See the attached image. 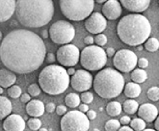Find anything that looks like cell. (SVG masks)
<instances>
[{"label":"cell","mask_w":159,"mask_h":131,"mask_svg":"<svg viewBox=\"0 0 159 131\" xmlns=\"http://www.w3.org/2000/svg\"><path fill=\"white\" fill-rule=\"evenodd\" d=\"M39 85L44 93L50 96L63 93L70 86V75L67 70L60 65L46 66L39 74Z\"/></svg>","instance_id":"cell-5"},{"label":"cell","mask_w":159,"mask_h":131,"mask_svg":"<svg viewBox=\"0 0 159 131\" xmlns=\"http://www.w3.org/2000/svg\"><path fill=\"white\" fill-rule=\"evenodd\" d=\"M3 93H4V90H3V88H2V87H0V96H1Z\"/></svg>","instance_id":"cell-52"},{"label":"cell","mask_w":159,"mask_h":131,"mask_svg":"<svg viewBox=\"0 0 159 131\" xmlns=\"http://www.w3.org/2000/svg\"><path fill=\"white\" fill-rule=\"evenodd\" d=\"M27 125L31 130H39L42 126V121L39 118H31L28 120Z\"/></svg>","instance_id":"cell-33"},{"label":"cell","mask_w":159,"mask_h":131,"mask_svg":"<svg viewBox=\"0 0 159 131\" xmlns=\"http://www.w3.org/2000/svg\"><path fill=\"white\" fill-rule=\"evenodd\" d=\"M80 102H81V99L77 93H70L69 95H67L66 97H65V103L70 108L78 107L80 105Z\"/></svg>","instance_id":"cell-24"},{"label":"cell","mask_w":159,"mask_h":131,"mask_svg":"<svg viewBox=\"0 0 159 131\" xmlns=\"http://www.w3.org/2000/svg\"><path fill=\"white\" fill-rule=\"evenodd\" d=\"M147 96H148L149 100L158 101L159 100V87L154 86V87L149 88L148 93H147Z\"/></svg>","instance_id":"cell-31"},{"label":"cell","mask_w":159,"mask_h":131,"mask_svg":"<svg viewBox=\"0 0 159 131\" xmlns=\"http://www.w3.org/2000/svg\"><path fill=\"white\" fill-rule=\"evenodd\" d=\"M96 2H98V3H99V4H102V3H105L107 0H95Z\"/></svg>","instance_id":"cell-50"},{"label":"cell","mask_w":159,"mask_h":131,"mask_svg":"<svg viewBox=\"0 0 159 131\" xmlns=\"http://www.w3.org/2000/svg\"><path fill=\"white\" fill-rule=\"evenodd\" d=\"M45 57L46 47L43 39L26 29L8 33L0 45V60L9 70L18 74L37 70Z\"/></svg>","instance_id":"cell-1"},{"label":"cell","mask_w":159,"mask_h":131,"mask_svg":"<svg viewBox=\"0 0 159 131\" xmlns=\"http://www.w3.org/2000/svg\"><path fill=\"white\" fill-rule=\"evenodd\" d=\"M152 24L141 14H129L120 18L117 25L120 40L130 46L143 44L151 36Z\"/></svg>","instance_id":"cell-3"},{"label":"cell","mask_w":159,"mask_h":131,"mask_svg":"<svg viewBox=\"0 0 159 131\" xmlns=\"http://www.w3.org/2000/svg\"><path fill=\"white\" fill-rule=\"evenodd\" d=\"M79 111L80 112H82V113H87L88 112V110H89V106H88V104H85V103H83V104H80L79 106Z\"/></svg>","instance_id":"cell-45"},{"label":"cell","mask_w":159,"mask_h":131,"mask_svg":"<svg viewBox=\"0 0 159 131\" xmlns=\"http://www.w3.org/2000/svg\"><path fill=\"white\" fill-rule=\"evenodd\" d=\"M16 0H0V23L9 20L16 12Z\"/></svg>","instance_id":"cell-18"},{"label":"cell","mask_w":159,"mask_h":131,"mask_svg":"<svg viewBox=\"0 0 159 131\" xmlns=\"http://www.w3.org/2000/svg\"><path fill=\"white\" fill-rule=\"evenodd\" d=\"M130 121H131V119H130V117H128V116H124V117H121L120 120V123L124 125L130 124Z\"/></svg>","instance_id":"cell-40"},{"label":"cell","mask_w":159,"mask_h":131,"mask_svg":"<svg viewBox=\"0 0 159 131\" xmlns=\"http://www.w3.org/2000/svg\"><path fill=\"white\" fill-rule=\"evenodd\" d=\"M13 105L8 97L0 96V120H5L9 115H11Z\"/></svg>","instance_id":"cell-21"},{"label":"cell","mask_w":159,"mask_h":131,"mask_svg":"<svg viewBox=\"0 0 159 131\" xmlns=\"http://www.w3.org/2000/svg\"><path fill=\"white\" fill-rule=\"evenodd\" d=\"M59 6L68 20L81 21L93 14L95 0H59Z\"/></svg>","instance_id":"cell-6"},{"label":"cell","mask_w":159,"mask_h":131,"mask_svg":"<svg viewBox=\"0 0 159 131\" xmlns=\"http://www.w3.org/2000/svg\"><path fill=\"white\" fill-rule=\"evenodd\" d=\"M137 65H138V67L139 69H143L145 70L146 68H148V59L146 58H140L137 62Z\"/></svg>","instance_id":"cell-36"},{"label":"cell","mask_w":159,"mask_h":131,"mask_svg":"<svg viewBox=\"0 0 159 131\" xmlns=\"http://www.w3.org/2000/svg\"><path fill=\"white\" fill-rule=\"evenodd\" d=\"M154 121H155V123H154L155 130H156V131H159V116L156 118V120H155Z\"/></svg>","instance_id":"cell-49"},{"label":"cell","mask_w":159,"mask_h":131,"mask_svg":"<svg viewBox=\"0 0 159 131\" xmlns=\"http://www.w3.org/2000/svg\"><path fill=\"white\" fill-rule=\"evenodd\" d=\"M93 87L101 98L112 99L119 97L124 91L125 78L119 70L106 68L97 73Z\"/></svg>","instance_id":"cell-4"},{"label":"cell","mask_w":159,"mask_h":131,"mask_svg":"<svg viewBox=\"0 0 159 131\" xmlns=\"http://www.w3.org/2000/svg\"><path fill=\"white\" fill-rule=\"evenodd\" d=\"M67 71H68V74H69V75H71V76H72L73 74L75 73L76 70L73 69V67H70V68H69V69L67 70Z\"/></svg>","instance_id":"cell-48"},{"label":"cell","mask_w":159,"mask_h":131,"mask_svg":"<svg viewBox=\"0 0 159 131\" xmlns=\"http://www.w3.org/2000/svg\"><path fill=\"white\" fill-rule=\"evenodd\" d=\"M123 109L125 112L126 114L128 115H132L135 114L136 112L139 109V104L138 102L134 99H127L124 102V105H123Z\"/></svg>","instance_id":"cell-26"},{"label":"cell","mask_w":159,"mask_h":131,"mask_svg":"<svg viewBox=\"0 0 159 131\" xmlns=\"http://www.w3.org/2000/svg\"><path fill=\"white\" fill-rule=\"evenodd\" d=\"M142 92L141 87L139 86V84L135 83V82H128L126 85H125L124 88V93L125 97H129V98H136L140 96V93Z\"/></svg>","instance_id":"cell-22"},{"label":"cell","mask_w":159,"mask_h":131,"mask_svg":"<svg viewBox=\"0 0 159 131\" xmlns=\"http://www.w3.org/2000/svg\"><path fill=\"white\" fill-rule=\"evenodd\" d=\"M121 13H123L121 5L117 0H107L102 7V15L110 20H118Z\"/></svg>","instance_id":"cell-14"},{"label":"cell","mask_w":159,"mask_h":131,"mask_svg":"<svg viewBox=\"0 0 159 131\" xmlns=\"http://www.w3.org/2000/svg\"><path fill=\"white\" fill-rule=\"evenodd\" d=\"M55 60H56V57L53 53L49 52V53L46 54V61H48V63H54Z\"/></svg>","instance_id":"cell-43"},{"label":"cell","mask_w":159,"mask_h":131,"mask_svg":"<svg viewBox=\"0 0 159 131\" xmlns=\"http://www.w3.org/2000/svg\"><path fill=\"white\" fill-rule=\"evenodd\" d=\"M22 95V91L20 86L13 85L8 89V96L12 98H17Z\"/></svg>","instance_id":"cell-30"},{"label":"cell","mask_w":159,"mask_h":131,"mask_svg":"<svg viewBox=\"0 0 159 131\" xmlns=\"http://www.w3.org/2000/svg\"><path fill=\"white\" fill-rule=\"evenodd\" d=\"M27 92H28V93H29L31 97H38L39 95H41L42 89H41L39 84L33 83V84H31V85L28 86Z\"/></svg>","instance_id":"cell-32"},{"label":"cell","mask_w":159,"mask_h":131,"mask_svg":"<svg viewBox=\"0 0 159 131\" xmlns=\"http://www.w3.org/2000/svg\"><path fill=\"white\" fill-rule=\"evenodd\" d=\"M56 59L62 67H74L80 60V50L71 43L62 45L56 53Z\"/></svg>","instance_id":"cell-11"},{"label":"cell","mask_w":159,"mask_h":131,"mask_svg":"<svg viewBox=\"0 0 159 131\" xmlns=\"http://www.w3.org/2000/svg\"><path fill=\"white\" fill-rule=\"evenodd\" d=\"M148 78V73L143 69H134L131 71V79L133 82L139 84V83H144Z\"/></svg>","instance_id":"cell-25"},{"label":"cell","mask_w":159,"mask_h":131,"mask_svg":"<svg viewBox=\"0 0 159 131\" xmlns=\"http://www.w3.org/2000/svg\"><path fill=\"white\" fill-rule=\"evenodd\" d=\"M80 64L86 70H100L107 64L105 50L98 45H89L80 52Z\"/></svg>","instance_id":"cell-7"},{"label":"cell","mask_w":159,"mask_h":131,"mask_svg":"<svg viewBox=\"0 0 159 131\" xmlns=\"http://www.w3.org/2000/svg\"><path fill=\"white\" fill-rule=\"evenodd\" d=\"M138 62L137 55L129 49H120L116 52L113 58L114 67L121 72L132 71Z\"/></svg>","instance_id":"cell-10"},{"label":"cell","mask_w":159,"mask_h":131,"mask_svg":"<svg viewBox=\"0 0 159 131\" xmlns=\"http://www.w3.org/2000/svg\"><path fill=\"white\" fill-rule=\"evenodd\" d=\"M146 121L142 120L141 118L133 119L130 121V126L134 131H143L146 129Z\"/></svg>","instance_id":"cell-28"},{"label":"cell","mask_w":159,"mask_h":131,"mask_svg":"<svg viewBox=\"0 0 159 131\" xmlns=\"http://www.w3.org/2000/svg\"><path fill=\"white\" fill-rule=\"evenodd\" d=\"M121 111H123V106L118 101H111L106 106V112L107 114L111 117L119 116Z\"/></svg>","instance_id":"cell-23"},{"label":"cell","mask_w":159,"mask_h":131,"mask_svg":"<svg viewBox=\"0 0 159 131\" xmlns=\"http://www.w3.org/2000/svg\"><path fill=\"white\" fill-rule=\"evenodd\" d=\"M16 81V76L15 72L9 70L8 69L0 70V87L2 88H10L15 85Z\"/></svg>","instance_id":"cell-20"},{"label":"cell","mask_w":159,"mask_h":131,"mask_svg":"<svg viewBox=\"0 0 159 131\" xmlns=\"http://www.w3.org/2000/svg\"><path fill=\"white\" fill-rule=\"evenodd\" d=\"M48 36H49V32H48V30H43V31H42V37H41L42 39H46Z\"/></svg>","instance_id":"cell-47"},{"label":"cell","mask_w":159,"mask_h":131,"mask_svg":"<svg viewBox=\"0 0 159 131\" xmlns=\"http://www.w3.org/2000/svg\"><path fill=\"white\" fill-rule=\"evenodd\" d=\"M119 131H134L131 127H129V126H127V125H124V126H121L120 129H119Z\"/></svg>","instance_id":"cell-46"},{"label":"cell","mask_w":159,"mask_h":131,"mask_svg":"<svg viewBox=\"0 0 159 131\" xmlns=\"http://www.w3.org/2000/svg\"><path fill=\"white\" fill-rule=\"evenodd\" d=\"M25 126L24 119L17 114L9 115L3 123V129L5 131H24Z\"/></svg>","instance_id":"cell-15"},{"label":"cell","mask_w":159,"mask_h":131,"mask_svg":"<svg viewBox=\"0 0 159 131\" xmlns=\"http://www.w3.org/2000/svg\"><path fill=\"white\" fill-rule=\"evenodd\" d=\"M143 131H156L155 129H151V128H148V129H145Z\"/></svg>","instance_id":"cell-53"},{"label":"cell","mask_w":159,"mask_h":131,"mask_svg":"<svg viewBox=\"0 0 159 131\" xmlns=\"http://www.w3.org/2000/svg\"><path fill=\"white\" fill-rule=\"evenodd\" d=\"M93 75L86 70H77L70 78V85L77 92H86L93 86Z\"/></svg>","instance_id":"cell-12"},{"label":"cell","mask_w":159,"mask_h":131,"mask_svg":"<svg viewBox=\"0 0 159 131\" xmlns=\"http://www.w3.org/2000/svg\"><path fill=\"white\" fill-rule=\"evenodd\" d=\"M105 52H106V55L108 56V57H114V55L116 54V51L113 47H108Z\"/></svg>","instance_id":"cell-44"},{"label":"cell","mask_w":159,"mask_h":131,"mask_svg":"<svg viewBox=\"0 0 159 131\" xmlns=\"http://www.w3.org/2000/svg\"><path fill=\"white\" fill-rule=\"evenodd\" d=\"M1 41H2V32L0 31V42H1Z\"/></svg>","instance_id":"cell-55"},{"label":"cell","mask_w":159,"mask_h":131,"mask_svg":"<svg viewBox=\"0 0 159 131\" xmlns=\"http://www.w3.org/2000/svg\"><path fill=\"white\" fill-rule=\"evenodd\" d=\"M16 16L18 22L28 28L48 24L54 16L52 0H16Z\"/></svg>","instance_id":"cell-2"},{"label":"cell","mask_w":159,"mask_h":131,"mask_svg":"<svg viewBox=\"0 0 159 131\" xmlns=\"http://www.w3.org/2000/svg\"><path fill=\"white\" fill-rule=\"evenodd\" d=\"M120 128V120H115V119L107 120L105 123V125H104L105 131H119Z\"/></svg>","instance_id":"cell-29"},{"label":"cell","mask_w":159,"mask_h":131,"mask_svg":"<svg viewBox=\"0 0 159 131\" xmlns=\"http://www.w3.org/2000/svg\"><path fill=\"white\" fill-rule=\"evenodd\" d=\"M86 116L89 119V120H93L97 118V113H96V111H93V110H88Z\"/></svg>","instance_id":"cell-41"},{"label":"cell","mask_w":159,"mask_h":131,"mask_svg":"<svg viewBox=\"0 0 159 131\" xmlns=\"http://www.w3.org/2000/svg\"><path fill=\"white\" fill-rule=\"evenodd\" d=\"M49 37L56 44H68L75 36V29L73 25L67 20H58L49 28Z\"/></svg>","instance_id":"cell-9"},{"label":"cell","mask_w":159,"mask_h":131,"mask_svg":"<svg viewBox=\"0 0 159 131\" xmlns=\"http://www.w3.org/2000/svg\"><path fill=\"white\" fill-rule=\"evenodd\" d=\"M93 131H99V130H98V129H97V128H96V129H93Z\"/></svg>","instance_id":"cell-56"},{"label":"cell","mask_w":159,"mask_h":131,"mask_svg":"<svg viewBox=\"0 0 159 131\" xmlns=\"http://www.w3.org/2000/svg\"><path fill=\"white\" fill-rule=\"evenodd\" d=\"M84 43H85V44H87L88 46L93 45V43H95V38H93L92 36H87V37H85V39H84Z\"/></svg>","instance_id":"cell-42"},{"label":"cell","mask_w":159,"mask_h":131,"mask_svg":"<svg viewBox=\"0 0 159 131\" xmlns=\"http://www.w3.org/2000/svg\"><path fill=\"white\" fill-rule=\"evenodd\" d=\"M95 43L98 46H103L107 43V37L104 34H98L95 38Z\"/></svg>","instance_id":"cell-35"},{"label":"cell","mask_w":159,"mask_h":131,"mask_svg":"<svg viewBox=\"0 0 159 131\" xmlns=\"http://www.w3.org/2000/svg\"><path fill=\"white\" fill-rule=\"evenodd\" d=\"M137 49H138L139 51H141V50L143 49V46H142V44H141V45H138V47H137Z\"/></svg>","instance_id":"cell-51"},{"label":"cell","mask_w":159,"mask_h":131,"mask_svg":"<svg viewBox=\"0 0 159 131\" xmlns=\"http://www.w3.org/2000/svg\"><path fill=\"white\" fill-rule=\"evenodd\" d=\"M27 114L32 118H39L45 112V105L39 99H32L26 105Z\"/></svg>","instance_id":"cell-19"},{"label":"cell","mask_w":159,"mask_h":131,"mask_svg":"<svg viewBox=\"0 0 159 131\" xmlns=\"http://www.w3.org/2000/svg\"><path fill=\"white\" fill-rule=\"evenodd\" d=\"M39 131H48V129H46V128H43H43L41 127V128L39 129Z\"/></svg>","instance_id":"cell-54"},{"label":"cell","mask_w":159,"mask_h":131,"mask_svg":"<svg viewBox=\"0 0 159 131\" xmlns=\"http://www.w3.org/2000/svg\"><path fill=\"white\" fill-rule=\"evenodd\" d=\"M107 20L105 16L100 13H93L85 20L86 30L92 34H100L106 29Z\"/></svg>","instance_id":"cell-13"},{"label":"cell","mask_w":159,"mask_h":131,"mask_svg":"<svg viewBox=\"0 0 159 131\" xmlns=\"http://www.w3.org/2000/svg\"><path fill=\"white\" fill-rule=\"evenodd\" d=\"M145 48L148 52H155L159 49V41L156 38H148L145 42Z\"/></svg>","instance_id":"cell-27"},{"label":"cell","mask_w":159,"mask_h":131,"mask_svg":"<svg viewBox=\"0 0 159 131\" xmlns=\"http://www.w3.org/2000/svg\"><path fill=\"white\" fill-rule=\"evenodd\" d=\"M138 117L144 120L146 123H152L158 117V109L152 103H144L139 106Z\"/></svg>","instance_id":"cell-17"},{"label":"cell","mask_w":159,"mask_h":131,"mask_svg":"<svg viewBox=\"0 0 159 131\" xmlns=\"http://www.w3.org/2000/svg\"><path fill=\"white\" fill-rule=\"evenodd\" d=\"M55 109H56V106L53 102H49V103H48L45 106V111L48 112V113H53Z\"/></svg>","instance_id":"cell-39"},{"label":"cell","mask_w":159,"mask_h":131,"mask_svg":"<svg viewBox=\"0 0 159 131\" xmlns=\"http://www.w3.org/2000/svg\"><path fill=\"white\" fill-rule=\"evenodd\" d=\"M89 127V119L86 114L79 110L67 112L60 120V128L62 131H88Z\"/></svg>","instance_id":"cell-8"},{"label":"cell","mask_w":159,"mask_h":131,"mask_svg":"<svg viewBox=\"0 0 159 131\" xmlns=\"http://www.w3.org/2000/svg\"><path fill=\"white\" fill-rule=\"evenodd\" d=\"M120 4L132 14L145 12L151 4V0H120Z\"/></svg>","instance_id":"cell-16"},{"label":"cell","mask_w":159,"mask_h":131,"mask_svg":"<svg viewBox=\"0 0 159 131\" xmlns=\"http://www.w3.org/2000/svg\"><path fill=\"white\" fill-rule=\"evenodd\" d=\"M31 100V96L29 93H22L20 96V101L22 103H28Z\"/></svg>","instance_id":"cell-38"},{"label":"cell","mask_w":159,"mask_h":131,"mask_svg":"<svg viewBox=\"0 0 159 131\" xmlns=\"http://www.w3.org/2000/svg\"><path fill=\"white\" fill-rule=\"evenodd\" d=\"M80 99H81V101L83 102V103L90 104V103H92L93 100V93L91 92L86 91V92H83L81 93Z\"/></svg>","instance_id":"cell-34"},{"label":"cell","mask_w":159,"mask_h":131,"mask_svg":"<svg viewBox=\"0 0 159 131\" xmlns=\"http://www.w3.org/2000/svg\"><path fill=\"white\" fill-rule=\"evenodd\" d=\"M55 111H56V113H57V115L64 116L65 114L67 113V107L65 105H58L57 107H56Z\"/></svg>","instance_id":"cell-37"}]
</instances>
